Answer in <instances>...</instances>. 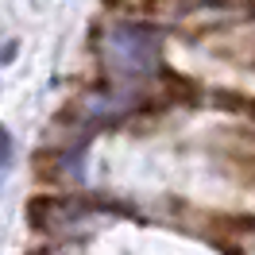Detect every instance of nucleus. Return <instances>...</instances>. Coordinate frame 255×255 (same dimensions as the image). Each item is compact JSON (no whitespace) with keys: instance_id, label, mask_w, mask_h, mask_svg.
<instances>
[{"instance_id":"obj_1","label":"nucleus","mask_w":255,"mask_h":255,"mask_svg":"<svg viewBox=\"0 0 255 255\" xmlns=\"http://www.w3.org/2000/svg\"><path fill=\"white\" fill-rule=\"evenodd\" d=\"M109 50L128 74H143V70H155L159 35L151 31V27H143V23H120L109 35Z\"/></svg>"},{"instance_id":"obj_2","label":"nucleus","mask_w":255,"mask_h":255,"mask_svg":"<svg viewBox=\"0 0 255 255\" xmlns=\"http://www.w3.org/2000/svg\"><path fill=\"white\" fill-rule=\"evenodd\" d=\"M8 162H12V135L0 128V174L8 170Z\"/></svg>"}]
</instances>
